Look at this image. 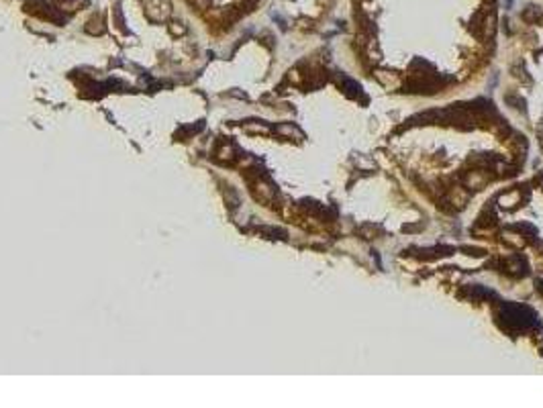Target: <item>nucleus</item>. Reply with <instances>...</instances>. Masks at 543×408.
<instances>
[{"label":"nucleus","mask_w":543,"mask_h":408,"mask_svg":"<svg viewBox=\"0 0 543 408\" xmlns=\"http://www.w3.org/2000/svg\"><path fill=\"white\" fill-rule=\"evenodd\" d=\"M539 143H541V149H543V131L539 133Z\"/></svg>","instance_id":"15"},{"label":"nucleus","mask_w":543,"mask_h":408,"mask_svg":"<svg viewBox=\"0 0 543 408\" xmlns=\"http://www.w3.org/2000/svg\"><path fill=\"white\" fill-rule=\"evenodd\" d=\"M359 235L366 237V239H376V237L382 235V228L378 224H374V222H364L359 226Z\"/></svg>","instance_id":"7"},{"label":"nucleus","mask_w":543,"mask_h":408,"mask_svg":"<svg viewBox=\"0 0 543 408\" xmlns=\"http://www.w3.org/2000/svg\"><path fill=\"white\" fill-rule=\"evenodd\" d=\"M459 296H463V298H472V300H484V298H496V294L494 292H490V290H486V288H482V286H474V284H470V286H465L461 292H459Z\"/></svg>","instance_id":"4"},{"label":"nucleus","mask_w":543,"mask_h":408,"mask_svg":"<svg viewBox=\"0 0 543 408\" xmlns=\"http://www.w3.org/2000/svg\"><path fill=\"white\" fill-rule=\"evenodd\" d=\"M500 270H506V272H510L516 278H521V276H525L529 272L525 260L519 258V255H510L508 260H500Z\"/></svg>","instance_id":"3"},{"label":"nucleus","mask_w":543,"mask_h":408,"mask_svg":"<svg viewBox=\"0 0 543 408\" xmlns=\"http://www.w3.org/2000/svg\"><path fill=\"white\" fill-rule=\"evenodd\" d=\"M423 228H425V222H419V224H404L402 231L404 233H419V231H423Z\"/></svg>","instance_id":"12"},{"label":"nucleus","mask_w":543,"mask_h":408,"mask_svg":"<svg viewBox=\"0 0 543 408\" xmlns=\"http://www.w3.org/2000/svg\"><path fill=\"white\" fill-rule=\"evenodd\" d=\"M519 202H521V192L519 190L502 192L498 196V204H500V206H504V208H510V206H514V204H519Z\"/></svg>","instance_id":"6"},{"label":"nucleus","mask_w":543,"mask_h":408,"mask_svg":"<svg viewBox=\"0 0 543 408\" xmlns=\"http://www.w3.org/2000/svg\"><path fill=\"white\" fill-rule=\"evenodd\" d=\"M335 82L339 84V88L343 90V94H345L347 98H359V100L368 102V98H366L364 94H361L359 84H357V82H353L351 78H345V76H335Z\"/></svg>","instance_id":"2"},{"label":"nucleus","mask_w":543,"mask_h":408,"mask_svg":"<svg viewBox=\"0 0 543 408\" xmlns=\"http://www.w3.org/2000/svg\"><path fill=\"white\" fill-rule=\"evenodd\" d=\"M461 182H463V186H465V188H470V190H476V188L484 186L486 178L482 176V172H468V174H465V176L461 178Z\"/></svg>","instance_id":"5"},{"label":"nucleus","mask_w":543,"mask_h":408,"mask_svg":"<svg viewBox=\"0 0 543 408\" xmlns=\"http://www.w3.org/2000/svg\"><path fill=\"white\" fill-rule=\"evenodd\" d=\"M504 100L508 102L510 106H514L516 110H521V112L525 110V100H523L519 94H506V96H504Z\"/></svg>","instance_id":"9"},{"label":"nucleus","mask_w":543,"mask_h":408,"mask_svg":"<svg viewBox=\"0 0 543 408\" xmlns=\"http://www.w3.org/2000/svg\"><path fill=\"white\" fill-rule=\"evenodd\" d=\"M461 251H468V255H472V258H480V255H484V249L482 247H470V245H463Z\"/></svg>","instance_id":"11"},{"label":"nucleus","mask_w":543,"mask_h":408,"mask_svg":"<svg viewBox=\"0 0 543 408\" xmlns=\"http://www.w3.org/2000/svg\"><path fill=\"white\" fill-rule=\"evenodd\" d=\"M512 72H514V76H516V78H519V80L529 82V76H527V72H525L523 64H514V66H512Z\"/></svg>","instance_id":"10"},{"label":"nucleus","mask_w":543,"mask_h":408,"mask_svg":"<svg viewBox=\"0 0 543 408\" xmlns=\"http://www.w3.org/2000/svg\"><path fill=\"white\" fill-rule=\"evenodd\" d=\"M498 324L502 328H506L508 333H514V330H519V328H535V326H539V320L529 308H525V306L504 302L502 308H500V314H498Z\"/></svg>","instance_id":"1"},{"label":"nucleus","mask_w":543,"mask_h":408,"mask_svg":"<svg viewBox=\"0 0 543 408\" xmlns=\"http://www.w3.org/2000/svg\"><path fill=\"white\" fill-rule=\"evenodd\" d=\"M280 131H282L284 135H294V137H302V135H300V131H298V129H294V126H290V124H286V126H280Z\"/></svg>","instance_id":"13"},{"label":"nucleus","mask_w":543,"mask_h":408,"mask_svg":"<svg viewBox=\"0 0 543 408\" xmlns=\"http://www.w3.org/2000/svg\"><path fill=\"white\" fill-rule=\"evenodd\" d=\"M535 284H537V292H541V294H543V278H539Z\"/></svg>","instance_id":"14"},{"label":"nucleus","mask_w":543,"mask_h":408,"mask_svg":"<svg viewBox=\"0 0 543 408\" xmlns=\"http://www.w3.org/2000/svg\"><path fill=\"white\" fill-rule=\"evenodd\" d=\"M468 192H463L461 188H453L451 192H449V202L451 204H455V206H463L465 202H468Z\"/></svg>","instance_id":"8"}]
</instances>
